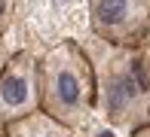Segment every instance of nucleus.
I'll use <instances>...</instances> for the list:
<instances>
[{"label": "nucleus", "instance_id": "obj_1", "mask_svg": "<svg viewBox=\"0 0 150 137\" xmlns=\"http://www.w3.org/2000/svg\"><path fill=\"white\" fill-rule=\"evenodd\" d=\"M98 85V110L110 125L135 134L150 125V55L144 46H113L101 40L89 55Z\"/></svg>", "mask_w": 150, "mask_h": 137}, {"label": "nucleus", "instance_id": "obj_2", "mask_svg": "<svg viewBox=\"0 0 150 137\" xmlns=\"http://www.w3.org/2000/svg\"><path fill=\"white\" fill-rule=\"evenodd\" d=\"M40 110L71 131L89 125L98 113V85L89 52L61 40L40 58Z\"/></svg>", "mask_w": 150, "mask_h": 137}, {"label": "nucleus", "instance_id": "obj_3", "mask_svg": "<svg viewBox=\"0 0 150 137\" xmlns=\"http://www.w3.org/2000/svg\"><path fill=\"white\" fill-rule=\"evenodd\" d=\"M92 34L113 46H144L150 37V0H86Z\"/></svg>", "mask_w": 150, "mask_h": 137}, {"label": "nucleus", "instance_id": "obj_4", "mask_svg": "<svg viewBox=\"0 0 150 137\" xmlns=\"http://www.w3.org/2000/svg\"><path fill=\"white\" fill-rule=\"evenodd\" d=\"M40 110V61L31 52H12L0 73V116L3 122L22 119Z\"/></svg>", "mask_w": 150, "mask_h": 137}, {"label": "nucleus", "instance_id": "obj_5", "mask_svg": "<svg viewBox=\"0 0 150 137\" xmlns=\"http://www.w3.org/2000/svg\"><path fill=\"white\" fill-rule=\"evenodd\" d=\"M71 134L74 131L67 125H61L58 119H52L43 110L28 113V116H22V119L6 125V137H71Z\"/></svg>", "mask_w": 150, "mask_h": 137}, {"label": "nucleus", "instance_id": "obj_6", "mask_svg": "<svg viewBox=\"0 0 150 137\" xmlns=\"http://www.w3.org/2000/svg\"><path fill=\"white\" fill-rule=\"evenodd\" d=\"M12 15H16V0H0V37H6Z\"/></svg>", "mask_w": 150, "mask_h": 137}, {"label": "nucleus", "instance_id": "obj_7", "mask_svg": "<svg viewBox=\"0 0 150 137\" xmlns=\"http://www.w3.org/2000/svg\"><path fill=\"white\" fill-rule=\"evenodd\" d=\"M9 58H12V52H9V46H6V40L0 37V73H3V67L9 64Z\"/></svg>", "mask_w": 150, "mask_h": 137}, {"label": "nucleus", "instance_id": "obj_8", "mask_svg": "<svg viewBox=\"0 0 150 137\" xmlns=\"http://www.w3.org/2000/svg\"><path fill=\"white\" fill-rule=\"evenodd\" d=\"M129 137H150V125L141 128V131H135V134H129Z\"/></svg>", "mask_w": 150, "mask_h": 137}, {"label": "nucleus", "instance_id": "obj_9", "mask_svg": "<svg viewBox=\"0 0 150 137\" xmlns=\"http://www.w3.org/2000/svg\"><path fill=\"white\" fill-rule=\"evenodd\" d=\"M0 137H6V122H3V116H0Z\"/></svg>", "mask_w": 150, "mask_h": 137}]
</instances>
